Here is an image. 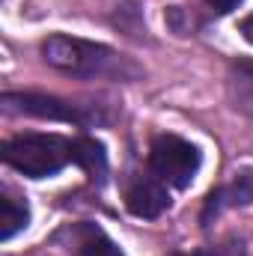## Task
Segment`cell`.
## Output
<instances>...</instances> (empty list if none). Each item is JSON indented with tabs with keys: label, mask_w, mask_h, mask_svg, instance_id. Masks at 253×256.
Instances as JSON below:
<instances>
[{
	"label": "cell",
	"mask_w": 253,
	"mask_h": 256,
	"mask_svg": "<svg viewBox=\"0 0 253 256\" xmlns=\"http://www.w3.org/2000/svg\"><path fill=\"white\" fill-rule=\"evenodd\" d=\"M30 220V212L24 202H18L15 196H0V238L9 242L18 230H24Z\"/></svg>",
	"instance_id": "52a82bcc"
},
{
	"label": "cell",
	"mask_w": 253,
	"mask_h": 256,
	"mask_svg": "<svg viewBox=\"0 0 253 256\" xmlns=\"http://www.w3.org/2000/svg\"><path fill=\"white\" fill-rule=\"evenodd\" d=\"M149 167L161 182L188 188L200 170V149L176 134H158L149 149Z\"/></svg>",
	"instance_id": "7a4b0ae2"
},
{
	"label": "cell",
	"mask_w": 253,
	"mask_h": 256,
	"mask_svg": "<svg viewBox=\"0 0 253 256\" xmlns=\"http://www.w3.org/2000/svg\"><path fill=\"white\" fill-rule=\"evenodd\" d=\"M242 33H244V39L253 45V12L244 18V21H242Z\"/></svg>",
	"instance_id": "30bf717a"
},
{
	"label": "cell",
	"mask_w": 253,
	"mask_h": 256,
	"mask_svg": "<svg viewBox=\"0 0 253 256\" xmlns=\"http://www.w3.org/2000/svg\"><path fill=\"white\" fill-rule=\"evenodd\" d=\"M3 161L30 179L54 176L72 161L68 140L57 134H18L3 143Z\"/></svg>",
	"instance_id": "6da1fadb"
},
{
	"label": "cell",
	"mask_w": 253,
	"mask_h": 256,
	"mask_svg": "<svg viewBox=\"0 0 253 256\" xmlns=\"http://www.w3.org/2000/svg\"><path fill=\"white\" fill-rule=\"evenodd\" d=\"M68 155L84 173H90V179L104 182V176H108V155H104V146L98 140H92V137L68 140Z\"/></svg>",
	"instance_id": "8992f818"
},
{
	"label": "cell",
	"mask_w": 253,
	"mask_h": 256,
	"mask_svg": "<svg viewBox=\"0 0 253 256\" xmlns=\"http://www.w3.org/2000/svg\"><path fill=\"white\" fill-rule=\"evenodd\" d=\"M126 206L131 214L152 220V218H161L167 212L170 196H167V188L161 185V179H149L146 176V179H134L131 182V188L126 194Z\"/></svg>",
	"instance_id": "5b68a950"
},
{
	"label": "cell",
	"mask_w": 253,
	"mask_h": 256,
	"mask_svg": "<svg viewBox=\"0 0 253 256\" xmlns=\"http://www.w3.org/2000/svg\"><path fill=\"white\" fill-rule=\"evenodd\" d=\"M78 248H80V256H122V250L96 226H84L80 230Z\"/></svg>",
	"instance_id": "ba28073f"
},
{
	"label": "cell",
	"mask_w": 253,
	"mask_h": 256,
	"mask_svg": "<svg viewBox=\"0 0 253 256\" xmlns=\"http://www.w3.org/2000/svg\"><path fill=\"white\" fill-rule=\"evenodd\" d=\"M45 60L72 74H104L116 68V54L108 51L104 45H92L84 39H68V36H51L42 45Z\"/></svg>",
	"instance_id": "3957f363"
},
{
	"label": "cell",
	"mask_w": 253,
	"mask_h": 256,
	"mask_svg": "<svg viewBox=\"0 0 253 256\" xmlns=\"http://www.w3.org/2000/svg\"><path fill=\"white\" fill-rule=\"evenodd\" d=\"M194 256H226V254H224V250H218V248H200Z\"/></svg>",
	"instance_id": "8fae6325"
},
{
	"label": "cell",
	"mask_w": 253,
	"mask_h": 256,
	"mask_svg": "<svg viewBox=\"0 0 253 256\" xmlns=\"http://www.w3.org/2000/svg\"><path fill=\"white\" fill-rule=\"evenodd\" d=\"M3 104L9 110L18 114H30V116H42V120H63V122H84L80 110L74 104H68L63 98L54 96H42V92H6Z\"/></svg>",
	"instance_id": "277c9868"
},
{
	"label": "cell",
	"mask_w": 253,
	"mask_h": 256,
	"mask_svg": "<svg viewBox=\"0 0 253 256\" xmlns=\"http://www.w3.org/2000/svg\"><path fill=\"white\" fill-rule=\"evenodd\" d=\"M206 3H208V6H212L214 12H220V15H226V12H232V9H236V6H238L242 0H206Z\"/></svg>",
	"instance_id": "9c48e42d"
}]
</instances>
